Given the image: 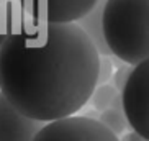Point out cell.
Here are the masks:
<instances>
[{"label": "cell", "mask_w": 149, "mask_h": 141, "mask_svg": "<svg viewBox=\"0 0 149 141\" xmlns=\"http://www.w3.org/2000/svg\"><path fill=\"white\" fill-rule=\"evenodd\" d=\"M98 53L75 23L18 17L0 46V95L41 123L67 118L88 103Z\"/></svg>", "instance_id": "obj_1"}, {"label": "cell", "mask_w": 149, "mask_h": 141, "mask_svg": "<svg viewBox=\"0 0 149 141\" xmlns=\"http://www.w3.org/2000/svg\"><path fill=\"white\" fill-rule=\"evenodd\" d=\"M149 0H107L102 15L110 56L138 66L149 56Z\"/></svg>", "instance_id": "obj_2"}, {"label": "cell", "mask_w": 149, "mask_h": 141, "mask_svg": "<svg viewBox=\"0 0 149 141\" xmlns=\"http://www.w3.org/2000/svg\"><path fill=\"white\" fill-rule=\"evenodd\" d=\"M148 85H149V64L148 61L133 66L126 84L120 92L123 115L130 130L141 138H149V107H148Z\"/></svg>", "instance_id": "obj_3"}, {"label": "cell", "mask_w": 149, "mask_h": 141, "mask_svg": "<svg viewBox=\"0 0 149 141\" xmlns=\"http://www.w3.org/2000/svg\"><path fill=\"white\" fill-rule=\"evenodd\" d=\"M31 141H118L97 120L72 115L46 123Z\"/></svg>", "instance_id": "obj_4"}, {"label": "cell", "mask_w": 149, "mask_h": 141, "mask_svg": "<svg viewBox=\"0 0 149 141\" xmlns=\"http://www.w3.org/2000/svg\"><path fill=\"white\" fill-rule=\"evenodd\" d=\"M97 0H18L23 17L46 23H75Z\"/></svg>", "instance_id": "obj_5"}, {"label": "cell", "mask_w": 149, "mask_h": 141, "mask_svg": "<svg viewBox=\"0 0 149 141\" xmlns=\"http://www.w3.org/2000/svg\"><path fill=\"white\" fill-rule=\"evenodd\" d=\"M44 125L18 113L0 95V141H31Z\"/></svg>", "instance_id": "obj_6"}, {"label": "cell", "mask_w": 149, "mask_h": 141, "mask_svg": "<svg viewBox=\"0 0 149 141\" xmlns=\"http://www.w3.org/2000/svg\"><path fill=\"white\" fill-rule=\"evenodd\" d=\"M105 2L107 0H97L92 8L75 22V25L85 33V36L93 44L98 56H110V51L103 41V33H102V15H103Z\"/></svg>", "instance_id": "obj_7"}, {"label": "cell", "mask_w": 149, "mask_h": 141, "mask_svg": "<svg viewBox=\"0 0 149 141\" xmlns=\"http://www.w3.org/2000/svg\"><path fill=\"white\" fill-rule=\"evenodd\" d=\"M97 121L102 123L111 135H115L116 138H120L121 135L126 133V130H130V125H128L126 118H125V115H123V110H121L120 95H118V98L115 100L113 107H110L108 110L98 113Z\"/></svg>", "instance_id": "obj_8"}, {"label": "cell", "mask_w": 149, "mask_h": 141, "mask_svg": "<svg viewBox=\"0 0 149 141\" xmlns=\"http://www.w3.org/2000/svg\"><path fill=\"white\" fill-rule=\"evenodd\" d=\"M120 94L115 90V87L111 84H103V85H97L95 89H93L92 95H90V98H88V102L93 105V108H95L98 113L100 112H105L108 110L110 107H113L115 100L118 98Z\"/></svg>", "instance_id": "obj_9"}, {"label": "cell", "mask_w": 149, "mask_h": 141, "mask_svg": "<svg viewBox=\"0 0 149 141\" xmlns=\"http://www.w3.org/2000/svg\"><path fill=\"white\" fill-rule=\"evenodd\" d=\"M113 75V62L110 61V56H98V70H97V85L108 84V80ZM95 85V87H97Z\"/></svg>", "instance_id": "obj_10"}, {"label": "cell", "mask_w": 149, "mask_h": 141, "mask_svg": "<svg viewBox=\"0 0 149 141\" xmlns=\"http://www.w3.org/2000/svg\"><path fill=\"white\" fill-rule=\"evenodd\" d=\"M131 70H133V66H128V64H123L121 67H118L116 69V72H115L111 77H113V87L116 92H121L123 87H125V84H126V80L128 77H130V74H131Z\"/></svg>", "instance_id": "obj_11"}, {"label": "cell", "mask_w": 149, "mask_h": 141, "mask_svg": "<svg viewBox=\"0 0 149 141\" xmlns=\"http://www.w3.org/2000/svg\"><path fill=\"white\" fill-rule=\"evenodd\" d=\"M17 18L18 17H15L12 13L8 17H0V46L3 44L5 38L8 36V33H10V30H12V27H13V23Z\"/></svg>", "instance_id": "obj_12"}, {"label": "cell", "mask_w": 149, "mask_h": 141, "mask_svg": "<svg viewBox=\"0 0 149 141\" xmlns=\"http://www.w3.org/2000/svg\"><path fill=\"white\" fill-rule=\"evenodd\" d=\"M118 141H148V140L141 138L139 135L134 133V131H128V133H125V135H121V136L118 138Z\"/></svg>", "instance_id": "obj_13"}]
</instances>
